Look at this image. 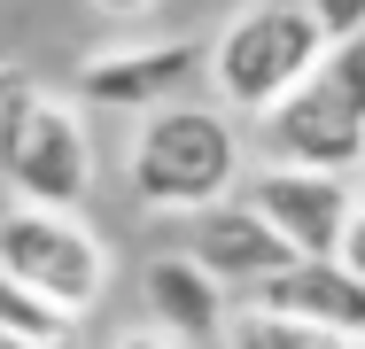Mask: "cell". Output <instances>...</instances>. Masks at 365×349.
I'll return each mask as SVG.
<instances>
[{
  "label": "cell",
  "instance_id": "cell-4",
  "mask_svg": "<svg viewBox=\"0 0 365 349\" xmlns=\"http://www.w3.org/2000/svg\"><path fill=\"white\" fill-rule=\"evenodd\" d=\"M0 179H8L16 202L86 209V194H93V132H86V109L71 93L31 85L0 117Z\"/></svg>",
  "mask_w": 365,
  "mask_h": 349
},
{
  "label": "cell",
  "instance_id": "cell-2",
  "mask_svg": "<svg viewBox=\"0 0 365 349\" xmlns=\"http://www.w3.org/2000/svg\"><path fill=\"white\" fill-rule=\"evenodd\" d=\"M264 163H311V171H358L365 163V31L327 39L319 63L280 101L257 109Z\"/></svg>",
  "mask_w": 365,
  "mask_h": 349
},
{
  "label": "cell",
  "instance_id": "cell-6",
  "mask_svg": "<svg viewBox=\"0 0 365 349\" xmlns=\"http://www.w3.org/2000/svg\"><path fill=\"white\" fill-rule=\"evenodd\" d=\"M241 202L288 241V256H334V241H342V225H350L358 194H350V171L257 163V171H241Z\"/></svg>",
  "mask_w": 365,
  "mask_h": 349
},
{
  "label": "cell",
  "instance_id": "cell-8",
  "mask_svg": "<svg viewBox=\"0 0 365 349\" xmlns=\"http://www.w3.org/2000/svg\"><path fill=\"white\" fill-rule=\"evenodd\" d=\"M187 256L218 279L225 295H241V287H257L264 272L288 264V241L241 202V187H233V194H218V202L187 209Z\"/></svg>",
  "mask_w": 365,
  "mask_h": 349
},
{
  "label": "cell",
  "instance_id": "cell-5",
  "mask_svg": "<svg viewBox=\"0 0 365 349\" xmlns=\"http://www.w3.org/2000/svg\"><path fill=\"white\" fill-rule=\"evenodd\" d=\"M0 272L55 295L63 311H93L109 287V249L78 209H47V202H16L0 209Z\"/></svg>",
  "mask_w": 365,
  "mask_h": 349
},
{
  "label": "cell",
  "instance_id": "cell-1",
  "mask_svg": "<svg viewBox=\"0 0 365 349\" xmlns=\"http://www.w3.org/2000/svg\"><path fill=\"white\" fill-rule=\"evenodd\" d=\"M249 171V147H241V125L225 101H155L133 117V140H125V179H133V202L163 209V217H187V209L218 202L241 187Z\"/></svg>",
  "mask_w": 365,
  "mask_h": 349
},
{
  "label": "cell",
  "instance_id": "cell-11",
  "mask_svg": "<svg viewBox=\"0 0 365 349\" xmlns=\"http://www.w3.org/2000/svg\"><path fill=\"white\" fill-rule=\"evenodd\" d=\"M218 342L225 349H342V334H327L311 318H288V311H264V303H233Z\"/></svg>",
  "mask_w": 365,
  "mask_h": 349
},
{
  "label": "cell",
  "instance_id": "cell-10",
  "mask_svg": "<svg viewBox=\"0 0 365 349\" xmlns=\"http://www.w3.org/2000/svg\"><path fill=\"white\" fill-rule=\"evenodd\" d=\"M140 303H148V326L171 334L179 349H210L225 334V311H233V295H225L187 249L155 256V264L140 272Z\"/></svg>",
  "mask_w": 365,
  "mask_h": 349
},
{
  "label": "cell",
  "instance_id": "cell-9",
  "mask_svg": "<svg viewBox=\"0 0 365 349\" xmlns=\"http://www.w3.org/2000/svg\"><path fill=\"white\" fill-rule=\"evenodd\" d=\"M233 303H264V311H288V318H311L342 342L365 334V279L342 264V256H288L280 272H264L257 287H241Z\"/></svg>",
  "mask_w": 365,
  "mask_h": 349
},
{
  "label": "cell",
  "instance_id": "cell-3",
  "mask_svg": "<svg viewBox=\"0 0 365 349\" xmlns=\"http://www.w3.org/2000/svg\"><path fill=\"white\" fill-rule=\"evenodd\" d=\"M319 24L303 0H249L218 39L202 47V78L233 117H257L264 101H280L303 70L319 63Z\"/></svg>",
  "mask_w": 365,
  "mask_h": 349
},
{
  "label": "cell",
  "instance_id": "cell-16",
  "mask_svg": "<svg viewBox=\"0 0 365 349\" xmlns=\"http://www.w3.org/2000/svg\"><path fill=\"white\" fill-rule=\"evenodd\" d=\"M31 85H39V78H31V70H0V117H8V109H16V101H24V93H31Z\"/></svg>",
  "mask_w": 365,
  "mask_h": 349
},
{
  "label": "cell",
  "instance_id": "cell-18",
  "mask_svg": "<svg viewBox=\"0 0 365 349\" xmlns=\"http://www.w3.org/2000/svg\"><path fill=\"white\" fill-rule=\"evenodd\" d=\"M0 349H31V342H16V334H8V326H0Z\"/></svg>",
  "mask_w": 365,
  "mask_h": 349
},
{
  "label": "cell",
  "instance_id": "cell-17",
  "mask_svg": "<svg viewBox=\"0 0 365 349\" xmlns=\"http://www.w3.org/2000/svg\"><path fill=\"white\" fill-rule=\"evenodd\" d=\"M109 349H179L171 334H155V326H133V334H117Z\"/></svg>",
  "mask_w": 365,
  "mask_h": 349
},
{
  "label": "cell",
  "instance_id": "cell-12",
  "mask_svg": "<svg viewBox=\"0 0 365 349\" xmlns=\"http://www.w3.org/2000/svg\"><path fill=\"white\" fill-rule=\"evenodd\" d=\"M0 326H8L16 342H31V349H71L78 311H63L55 295H39V287H24V279L0 272Z\"/></svg>",
  "mask_w": 365,
  "mask_h": 349
},
{
  "label": "cell",
  "instance_id": "cell-7",
  "mask_svg": "<svg viewBox=\"0 0 365 349\" xmlns=\"http://www.w3.org/2000/svg\"><path fill=\"white\" fill-rule=\"evenodd\" d=\"M202 78V47L195 39H148V47H109L78 70L71 101L78 109H101V117H140L155 101H179L195 93Z\"/></svg>",
  "mask_w": 365,
  "mask_h": 349
},
{
  "label": "cell",
  "instance_id": "cell-13",
  "mask_svg": "<svg viewBox=\"0 0 365 349\" xmlns=\"http://www.w3.org/2000/svg\"><path fill=\"white\" fill-rule=\"evenodd\" d=\"M303 8H311L319 39H358L365 31V0H303Z\"/></svg>",
  "mask_w": 365,
  "mask_h": 349
},
{
  "label": "cell",
  "instance_id": "cell-19",
  "mask_svg": "<svg viewBox=\"0 0 365 349\" xmlns=\"http://www.w3.org/2000/svg\"><path fill=\"white\" fill-rule=\"evenodd\" d=\"M342 349H365V334H358V342H342Z\"/></svg>",
  "mask_w": 365,
  "mask_h": 349
},
{
  "label": "cell",
  "instance_id": "cell-14",
  "mask_svg": "<svg viewBox=\"0 0 365 349\" xmlns=\"http://www.w3.org/2000/svg\"><path fill=\"white\" fill-rule=\"evenodd\" d=\"M334 256H342V264H350V272L365 279V202L350 209V225H342V241H334Z\"/></svg>",
  "mask_w": 365,
  "mask_h": 349
},
{
  "label": "cell",
  "instance_id": "cell-20",
  "mask_svg": "<svg viewBox=\"0 0 365 349\" xmlns=\"http://www.w3.org/2000/svg\"><path fill=\"white\" fill-rule=\"evenodd\" d=\"M358 171H365V163H358Z\"/></svg>",
  "mask_w": 365,
  "mask_h": 349
},
{
  "label": "cell",
  "instance_id": "cell-15",
  "mask_svg": "<svg viewBox=\"0 0 365 349\" xmlns=\"http://www.w3.org/2000/svg\"><path fill=\"white\" fill-rule=\"evenodd\" d=\"M93 8H101L109 24H140V16H155L163 0H93Z\"/></svg>",
  "mask_w": 365,
  "mask_h": 349
}]
</instances>
